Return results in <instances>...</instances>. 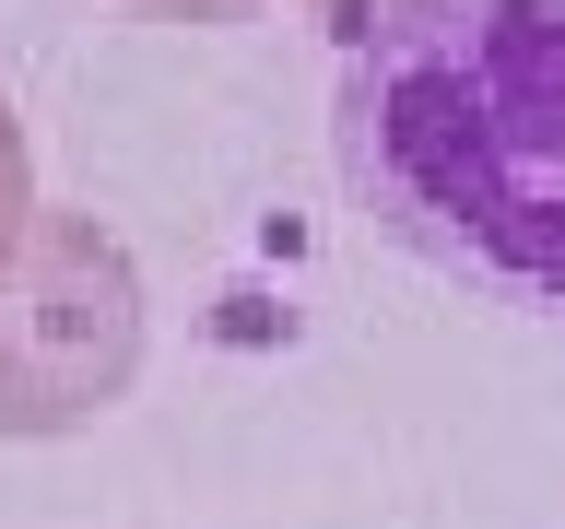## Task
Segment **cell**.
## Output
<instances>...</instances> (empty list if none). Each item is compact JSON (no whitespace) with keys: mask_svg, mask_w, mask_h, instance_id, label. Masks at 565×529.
<instances>
[{"mask_svg":"<svg viewBox=\"0 0 565 529\" xmlns=\"http://www.w3.org/2000/svg\"><path fill=\"white\" fill-rule=\"evenodd\" d=\"M330 130L377 236L565 330V0H353Z\"/></svg>","mask_w":565,"mask_h":529,"instance_id":"obj_1","label":"cell"},{"mask_svg":"<svg viewBox=\"0 0 565 529\" xmlns=\"http://www.w3.org/2000/svg\"><path fill=\"white\" fill-rule=\"evenodd\" d=\"M141 365V282L106 224L35 212L0 271V435H60L106 412Z\"/></svg>","mask_w":565,"mask_h":529,"instance_id":"obj_2","label":"cell"},{"mask_svg":"<svg viewBox=\"0 0 565 529\" xmlns=\"http://www.w3.org/2000/svg\"><path fill=\"white\" fill-rule=\"evenodd\" d=\"M24 236H35V176H24V130H12V106H0V271H12Z\"/></svg>","mask_w":565,"mask_h":529,"instance_id":"obj_3","label":"cell"},{"mask_svg":"<svg viewBox=\"0 0 565 529\" xmlns=\"http://www.w3.org/2000/svg\"><path fill=\"white\" fill-rule=\"evenodd\" d=\"M153 12H259V0H153Z\"/></svg>","mask_w":565,"mask_h":529,"instance_id":"obj_4","label":"cell"}]
</instances>
